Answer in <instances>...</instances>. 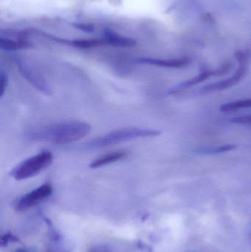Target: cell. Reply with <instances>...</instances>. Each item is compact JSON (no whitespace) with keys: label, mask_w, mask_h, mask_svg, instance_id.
I'll use <instances>...</instances> for the list:
<instances>
[{"label":"cell","mask_w":251,"mask_h":252,"mask_svg":"<svg viewBox=\"0 0 251 252\" xmlns=\"http://www.w3.org/2000/svg\"><path fill=\"white\" fill-rule=\"evenodd\" d=\"M89 124L81 121H66L33 129L28 132L29 140L63 145L76 142L91 131Z\"/></svg>","instance_id":"1"},{"label":"cell","mask_w":251,"mask_h":252,"mask_svg":"<svg viewBox=\"0 0 251 252\" xmlns=\"http://www.w3.org/2000/svg\"><path fill=\"white\" fill-rule=\"evenodd\" d=\"M235 57L239 63V66L234 75L218 81L213 84L205 86L200 90L201 94H207V93H215V92L222 91L226 90L233 86L238 84L247 74L249 70V60H250L251 54L249 50H238L236 52Z\"/></svg>","instance_id":"4"},{"label":"cell","mask_w":251,"mask_h":252,"mask_svg":"<svg viewBox=\"0 0 251 252\" xmlns=\"http://www.w3.org/2000/svg\"><path fill=\"white\" fill-rule=\"evenodd\" d=\"M19 238L15 235H12L11 233H6L2 235L1 238V247H4L9 244V243L19 242Z\"/></svg>","instance_id":"13"},{"label":"cell","mask_w":251,"mask_h":252,"mask_svg":"<svg viewBox=\"0 0 251 252\" xmlns=\"http://www.w3.org/2000/svg\"><path fill=\"white\" fill-rule=\"evenodd\" d=\"M237 145L234 144L228 145H220L216 147H208V148H199L197 152L200 154H218L222 153L228 152V151H234L237 148Z\"/></svg>","instance_id":"11"},{"label":"cell","mask_w":251,"mask_h":252,"mask_svg":"<svg viewBox=\"0 0 251 252\" xmlns=\"http://www.w3.org/2000/svg\"><path fill=\"white\" fill-rule=\"evenodd\" d=\"M233 63L231 62H226V63H223L221 67L217 68L215 69H203L197 76L175 86V87L171 89L168 93H169V94H175L180 93V92L183 91V90H187V89L190 88L193 86L197 85V84L206 81L210 77H219L225 75V74L230 72Z\"/></svg>","instance_id":"5"},{"label":"cell","mask_w":251,"mask_h":252,"mask_svg":"<svg viewBox=\"0 0 251 252\" xmlns=\"http://www.w3.org/2000/svg\"><path fill=\"white\" fill-rule=\"evenodd\" d=\"M137 63L152 65L165 68H184L190 64L191 60L187 58L175 59H157L151 58H139L135 60Z\"/></svg>","instance_id":"8"},{"label":"cell","mask_w":251,"mask_h":252,"mask_svg":"<svg viewBox=\"0 0 251 252\" xmlns=\"http://www.w3.org/2000/svg\"><path fill=\"white\" fill-rule=\"evenodd\" d=\"M160 134L161 131L154 129L141 128V127L122 129V130L111 132L104 136L96 138L85 144L84 148L86 149L103 148V147L114 145L119 142L131 140V139L159 136Z\"/></svg>","instance_id":"2"},{"label":"cell","mask_w":251,"mask_h":252,"mask_svg":"<svg viewBox=\"0 0 251 252\" xmlns=\"http://www.w3.org/2000/svg\"><path fill=\"white\" fill-rule=\"evenodd\" d=\"M15 62L17 64L18 68H19L22 76L25 78L26 81H28L29 84L35 87L38 91L47 94V95L52 94V89L50 88V85L44 81L42 77L36 73L34 69H31L30 66L26 64L19 58H15Z\"/></svg>","instance_id":"7"},{"label":"cell","mask_w":251,"mask_h":252,"mask_svg":"<svg viewBox=\"0 0 251 252\" xmlns=\"http://www.w3.org/2000/svg\"><path fill=\"white\" fill-rule=\"evenodd\" d=\"M251 108V99L247 100H237V101L225 103L220 108L221 112L229 113V112H237L240 109H249Z\"/></svg>","instance_id":"10"},{"label":"cell","mask_w":251,"mask_h":252,"mask_svg":"<svg viewBox=\"0 0 251 252\" xmlns=\"http://www.w3.org/2000/svg\"><path fill=\"white\" fill-rule=\"evenodd\" d=\"M90 252H111L109 249L103 247H97L93 248Z\"/></svg>","instance_id":"15"},{"label":"cell","mask_w":251,"mask_h":252,"mask_svg":"<svg viewBox=\"0 0 251 252\" xmlns=\"http://www.w3.org/2000/svg\"><path fill=\"white\" fill-rule=\"evenodd\" d=\"M53 156L48 151H43L39 154L22 161L11 172V176L16 180L21 181L36 176L45 170L53 163Z\"/></svg>","instance_id":"3"},{"label":"cell","mask_w":251,"mask_h":252,"mask_svg":"<svg viewBox=\"0 0 251 252\" xmlns=\"http://www.w3.org/2000/svg\"><path fill=\"white\" fill-rule=\"evenodd\" d=\"M231 122L237 124H246L251 125V115L246 116L236 117L231 120Z\"/></svg>","instance_id":"14"},{"label":"cell","mask_w":251,"mask_h":252,"mask_svg":"<svg viewBox=\"0 0 251 252\" xmlns=\"http://www.w3.org/2000/svg\"><path fill=\"white\" fill-rule=\"evenodd\" d=\"M53 190L51 184L49 182L43 184L36 189L30 191L19 198L16 204V210L17 211H24L36 206L41 201L48 198L53 193Z\"/></svg>","instance_id":"6"},{"label":"cell","mask_w":251,"mask_h":252,"mask_svg":"<svg viewBox=\"0 0 251 252\" xmlns=\"http://www.w3.org/2000/svg\"><path fill=\"white\" fill-rule=\"evenodd\" d=\"M126 156L127 153L125 151L111 153V154H106V155L103 156V157L94 160L89 166L91 168L103 167V166L106 165V164L119 161V160L125 158Z\"/></svg>","instance_id":"9"},{"label":"cell","mask_w":251,"mask_h":252,"mask_svg":"<svg viewBox=\"0 0 251 252\" xmlns=\"http://www.w3.org/2000/svg\"><path fill=\"white\" fill-rule=\"evenodd\" d=\"M7 84H8V79H7V74L4 72L3 69H1V72H0V97L4 95Z\"/></svg>","instance_id":"12"}]
</instances>
